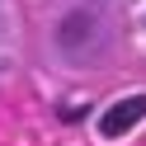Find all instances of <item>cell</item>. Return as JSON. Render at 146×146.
<instances>
[{"mask_svg": "<svg viewBox=\"0 0 146 146\" xmlns=\"http://www.w3.org/2000/svg\"><path fill=\"white\" fill-rule=\"evenodd\" d=\"M104 42H108V33H104L99 10H71L66 19H61V29H57V47L66 52V57H76V61L99 57Z\"/></svg>", "mask_w": 146, "mask_h": 146, "instance_id": "cell-1", "label": "cell"}, {"mask_svg": "<svg viewBox=\"0 0 146 146\" xmlns=\"http://www.w3.org/2000/svg\"><path fill=\"white\" fill-rule=\"evenodd\" d=\"M146 118V94H127V99H113V104L99 113V137H108V141H118V137H127L137 123Z\"/></svg>", "mask_w": 146, "mask_h": 146, "instance_id": "cell-2", "label": "cell"}]
</instances>
